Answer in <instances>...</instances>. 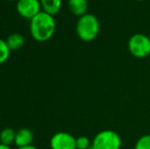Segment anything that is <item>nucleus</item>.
I'll return each mask as SVG.
<instances>
[{
    "label": "nucleus",
    "instance_id": "11",
    "mask_svg": "<svg viewBox=\"0 0 150 149\" xmlns=\"http://www.w3.org/2000/svg\"><path fill=\"white\" fill-rule=\"evenodd\" d=\"M16 132L11 128H5L0 132V143L6 144V145H11L14 143L16 140Z\"/></svg>",
    "mask_w": 150,
    "mask_h": 149
},
{
    "label": "nucleus",
    "instance_id": "12",
    "mask_svg": "<svg viewBox=\"0 0 150 149\" xmlns=\"http://www.w3.org/2000/svg\"><path fill=\"white\" fill-rule=\"evenodd\" d=\"M10 52L11 50L9 49L6 41L0 38V66L7 61L10 56Z\"/></svg>",
    "mask_w": 150,
    "mask_h": 149
},
{
    "label": "nucleus",
    "instance_id": "5",
    "mask_svg": "<svg viewBox=\"0 0 150 149\" xmlns=\"http://www.w3.org/2000/svg\"><path fill=\"white\" fill-rule=\"evenodd\" d=\"M16 7L18 16L30 20L42 11L40 0H18Z\"/></svg>",
    "mask_w": 150,
    "mask_h": 149
},
{
    "label": "nucleus",
    "instance_id": "16",
    "mask_svg": "<svg viewBox=\"0 0 150 149\" xmlns=\"http://www.w3.org/2000/svg\"><path fill=\"white\" fill-rule=\"evenodd\" d=\"M0 149H11V147L9 145H6V144L0 143Z\"/></svg>",
    "mask_w": 150,
    "mask_h": 149
},
{
    "label": "nucleus",
    "instance_id": "19",
    "mask_svg": "<svg viewBox=\"0 0 150 149\" xmlns=\"http://www.w3.org/2000/svg\"><path fill=\"white\" fill-rule=\"evenodd\" d=\"M90 149H92V148H90Z\"/></svg>",
    "mask_w": 150,
    "mask_h": 149
},
{
    "label": "nucleus",
    "instance_id": "8",
    "mask_svg": "<svg viewBox=\"0 0 150 149\" xmlns=\"http://www.w3.org/2000/svg\"><path fill=\"white\" fill-rule=\"evenodd\" d=\"M69 9L74 16H80L88 13V1L87 0H69L67 1Z\"/></svg>",
    "mask_w": 150,
    "mask_h": 149
},
{
    "label": "nucleus",
    "instance_id": "1",
    "mask_svg": "<svg viewBox=\"0 0 150 149\" xmlns=\"http://www.w3.org/2000/svg\"><path fill=\"white\" fill-rule=\"evenodd\" d=\"M56 22L53 16L41 11L30 20V32L37 42H46L53 37Z\"/></svg>",
    "mask_w": 150,
    "mask_h": 149
},
{
    "label": "nucleus",
    "instance_id": "15",
    "mask_svg": "<svg viewBox=\"0 0 150 149\" xmlns=\"http://www.w3.org/2000/svg\"><path fill=\"white\" fill-rule=\"evenodd\" d=\"M18 149H39L38 147H36V146H34L33 144L32 145H29V146H25V147H20Z\"/></svg>",
    "mask_w": 150,
    "mask_h": 149
},
{
    "label": "nucleus",
    "instance_id": "7",
    "mask_svg": "<svg viewBox=\"0 0 150 149\" xmlns=\"http://www.w3.org/2000/svg\"><path fill=\"white\" fill-rule=\"evenodd\" d=\"M34 140V134L28 128H22L18 131H16V140L14 144L20 147H25V146L32 145V142Z\"/></svg>",
    "mask_w": 150,
    "mask_h": 149
},
{
    "label": "nucleus",
    "instance_id": "6",
    "mask_svg": "<svg viewBox=\"0 0 150 149\" xmlns=\"http://www.w3.org/2000/svg\"><path fill=\"white\" fill-rule=\"evenodd\" d=\"M51 149H77L76 137L67 132H57L50 139Z\"/></svg>",
    "mask_w": 150,
    "mask_h": 149
},
{
    "label": "nucleus",
    "instance_id": "9",
    "mask_svg": "<svg viewBox=\"0 0 150 149\" xmlns=\"http://www.w3.org/2000/svg\"><path fill=\"white\" fill-rule=\"evenodd\" d=\"M40 4H41L42 11L54 16L59 12L62 1L61 0H40Z\"/></svg>",
    "mask_w": 150,
    "mask_h": 149
},
{
    "label": "nucleus",
    "instance_id": "17",
    "mask_svg": "<svg viewBox=\"0 0 150 149\" xmlns=\"http://www.w3.org/2000/svg\"><path fill=\"white\" fill-rule=\"evenodd\" d=\"M7 1H10V2H13V1H18V0H7Z\"/></svg>",
    "mask_w": 150,
    "mask_h": 149
},
{
    "label": "nucleus",
    "instance_id": "14",
    "mask_svg": "<svg viewBox=\"0 0 150 149\" xmlns=\"http://www.w3.org/2000/svg\"><path fill=\"white\" fill-rule=\"evenodd\" d=\"M77 149H90L92 147V141L86 136H80L76 138Z\"/></svg>",
    "mask_w": 150,
    "mask_h": 149
},
{
    "label": "nucleus",
    "instance_id": "13",
    "mask_svg": "<svg viewBox=\"0 0 150 149\" xmlns=\"http://www.w3.org/2000/svg\"><path fill=\"white\" fill-rule=\"evenodd\" d=\"M134 149H150V134L141 136L135 143Z\"/></svg>",
    "mask_w": 150,
    "mask_h": 149
},
{
    "label": "nucleus",
    "instance_id": "3",
    "mask_svg": "<svg viewBox=\"0 0 150 149\" xmlns=\"http://www.w3.org/2000/svg\"><path fill=\"white\" fill-rule=\"evenodd\" d=\"M122 138L113 130H103L95 135L92 140V149H120Z\"/></svg>",
    "mask_w": 150,
    "mask_h": 149
},
{
    "label": "nucleus",
    "instance_id": "18",
    "mask_svg": "<svg viewBox=\"0 0 150 149\" xmlns=\"http://www.w3.org/2000/svg\"><path fill=\"white\" fill-rule=\"evenodd\" d=\"M135 1H144V0H135Z\"/></svg>",
    "mask_w": 150,
    "mask_h": 149
},
{
    "label": "nucleus",
    "instance_id": "2",
    "mask_svg": "<svg viewBox=\"0 0 150 149\" xmlns=\"http://www.w3.org/2000/svg\"><path fill=\"white\" fill-rule=\"evenodd\" d=\"M99 32H100V23L96 16L92 13H86L78 18L76 25V33L82 41H93L97 38Z\"/></svg>",
    "mask_w": 150,
    "mask_h": 149
},
{
    "label": "nucleus",
    "instance_id": "10",
    "mask_svg": "<svg viewBox=\"0 0 150 149\" xmlns=\"http://www.w3.org/2000/svg\"><path fill=\"white\" fill-rule=\"evenodd\" d=\"M6 43L11 51H18L25 45V37L20 33L10 34L6 38Z\"/></svg>",
    "mask_w": 150,
    "mask_h": 149
},
{
    "label": "nucleus",
    "instance_id": "4",
    "mask_svg": "<svg viewBox=\"0 0 150 149\" xmlns=\"http://www.w3.org/2000/svg\"><path fill=\"white\" fill-rule=\"evenodd\" d=\"M128 49L136 58H146L150 55V38L144 34L137 33L130 37Z\"/></svg>",
    "mask_w": 150,
    "mask_h": 149
}]
</instances>
